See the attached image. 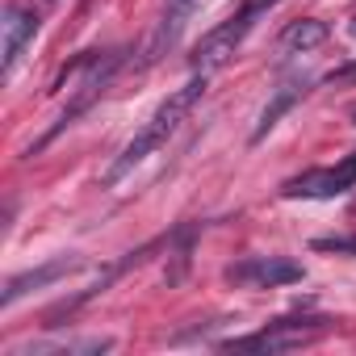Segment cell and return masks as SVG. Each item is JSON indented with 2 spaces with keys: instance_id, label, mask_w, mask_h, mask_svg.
Returning a JSON list of instances; mask_svg holds the SVG:
<instances>
[{
  "instance_id": "cell-1",
  "label": "cell",
  "mask_w": 356,
  "mask_h": 356,
  "mask_svg": "<svg viewBox=\"0 0 356 356\" xmlns=\"http://www.w3.org/2000/svg\"><path fill=\"white\" fill-rule=\"evenodd\" d=\"M202 92H206V72H197V76H193L185 88H176V92H172V97H168V101H163V105L151 113V122H147V126H143V130H138V134L126 143V151H122V155L113 159V168L105 172V185H118L122 176L130 172V168H138V163H143L151 151H159V147L172 138V130H176V126H181V122L189 118V109L202 101Z\"/></svg>"
},
{
  "instance_id": "cell-2",
  "label": "cell",
  "mask_w": 356,
  "mask_h": 356,
  "mask_svg": "<svg viewBox=\"0 0 356 356\" xmlns=\"http://www.w3.org/2000/svg\"><path fill=\"white\" fill-rule=\"evenodd\" d=\"M256 17H260V13H256L252 5H243L231 22L214 26V30L197 42V51H193V59H189V63H193V72H206V76H210V72L227 67V63H231V55L239 51V42L248 38V30L256 26Z\"/></svg>"
},
{
  "instance_id": "cell-3",
  "label": "cell",
  "mask_w": 356,
  "mask_h": 356,
  "mask_svg": "<svg viewBox=\"0 0 356 356\" xmlns=\"http://www.w3.org/2000/svg\"><path fill=\"white\" fill-rule=\"evenodd\" d=\"M356 185V151L335 163V168H314L306 176H293V181H285V197H339Z\"/></svg>"
},
{
  "instance_id": "cell-4",
  "label": "cell",
  "mask_w": 356,
  "mask_h": 356,
  "mask_svg": "<svg viewBox=\"0 0 356 356\" xmlns=\"http://www.w3.org/2000/svg\"><path fill=\"white\" fill-rule=\"evenodd\" d=\"M231 281L239 285H256V289H273V285H293L302 281V264L298 260H285V256H256V260H243V264H231L227 268Z\"/></svg>"
},
{
  "instance_id": "cell-5",
  "label": "cell",
  "mask_w": 356,
  "mask_h": 356,
  "mask_svg": "<svg viewBox=\"0 0 356 356\" xmlns=\"http://www.w3.org/2000/svg\"><path fill=\"white\" fill-rule=\"evenodd\" d=\"M38 34V13L34 9H9L5 22H0V67L13 72L17 59L26 55V47Z\"/></svg>"
},
{
  "instance_id": "cell-6",
  "label": "cell",
  "mask_w": 356,
  "mask_h": 356,
  "mask_svg": "<svg viewBox=\"0 0 356 356\" xmlns=\"http://www.w3.org/2000/svg\"><path fill=\"white\" fill-rule=\"evenodd\" d=\"M72 268H80V260H51V264H42V268H30V273H22V277H13L9 285H5V293H0V306H13L17 298H26V293H34V289H42V285H51V281H59V277H67Z\"/></svg>"
},
{
  "instance_id": "cell-7",
  "label": "cell",
  "mask_w": 356,
  "mask_h": 356,
  "mask_svg": "<svg viewBox=\"0 0 356 356\" xmlns=\"http://www.w3.org/2000/svg\"><path fill=\"white\" fill-rule=\"evenodd\" d=\"M323 42H327V22H318V17L293 22V26H285V34H281V51H289V55H306V51H314V47H323Z\"/></svg>"
},
{
  "instance_id": "cell-8",
  "label": "cell",
  "mask_w": 356,
  "mask_h": 356,
  "mask_svg": "<svg viewBox=\"0 0 356 356\" xmlns=\"http://www.w3.org/2000/svg\"><path fill=\"white\" fill-rule=\"evenodd\" d=\"M302 92H306V88H302V80H285V84L273 92V101L264 105V113H260V122H256V130H252V143H260V138H264V134L281 122V113H285V109H289Z\"/></svg>"
},
{
  "instance_id": "cell-9",
  "label": "cell",
  "mask_w": 356,
  "mask_h": 356,
  "mask_svg": "<svg viewBox=\"0 0 356 356\" xmlns=\"http://www.w3.org/2000/svg\"><path fill=\"white\" fill-rule=\"evenodd\" d=\"M318 252H356V239H318Z\"/></svg>"
},
{
  "instance_id": "cell-10",
  "label": "cell",
  "mask_w": 356,
  "mask_h": 356,
  "mask_svg": "<svg viewBox=\"0 0 356 356\" xmlns=\"http://www.w3.org/2000/svg\"><path fill=\"white\" fill-rule=\"evenodd\" d=\"M343 80H356V67H339V72L327 76V84H343Z\"/></svg>"
},
{
  "instance_id": "cell-11",
  "label": "cell",
  "mask_w": 356,
  "mask_h": 356,
  "mask_svg": "<svg viewBox=\"0 0 356 356\" xmlns=\"http://www.w3.org/2000/svg\"><path fill=\"white\" fill-rule=\"evenodd\" d=\"M243 5H252V9H256V13H264V9H268V5H273V0H243Z\"/></svg>"
},
{
  "instance_id": "cell-12",
  "label": "cell",
  "mask_w": 356,
  "mask_h": 356,
  "mask_svg": "<svg viewBox=\"0 0 356 356\" xmlns=\"http://www.w3.org/2000/svg\"><path fill=\"white\" fill-rule=\"evenodd\" d=\"M352 34H356V17H352Z\"/></svg>"
}]
</instances>
